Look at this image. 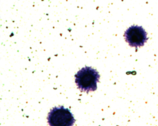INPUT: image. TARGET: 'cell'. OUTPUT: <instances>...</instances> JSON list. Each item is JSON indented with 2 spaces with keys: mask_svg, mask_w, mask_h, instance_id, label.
<instances>
[{
  "mask_svg": "<svg viewBox=\"0 0 158 126\" xmlns=\"http://www.w3.org/2000/svg\"><path fill=\"white\" fill-rule=\"evenodd\" d=\"M99 78L96 70L90 67H85L75 74V83L82 92H93L97 89Z\"/></svg>",
  "mask_w": 158,
  "mask_h": 126,
  "instance_id": "1",
  "label": "cell"
},
{
  "mask_svg": "<svg viewBox=\"0 0 158 126\" xmlns=\"http://www.w3.org/2000/svg\"><path fill=\"white\" fill-rule=\"evenodd\" d=\"M75 119L70 111L63 106L52 108L48 114V122L51 126H70Z\"/></svg>",
  "mask_w": 158,
  "mask_h": 126,
  "instance_id": "2",
  "label": "cell"
},
{
  "mask_svg": "<svg viewBox=\"0 0 158 126\" xmlns=\"http://www.w3.org/2000/svg\"><path fill=\"white\" fill-rule=\"evenodd\" d=\"M125 37L128 44L135 47L143 46L148 40L146 32L142 27L137 25L128 28L125 32Z\"/></svg>",
  "mask_w": 158,
  "mask_h": 126,
  "instance_id": "3",
  "label": "cell"
}]
</instances>
